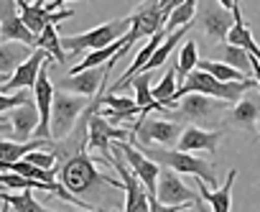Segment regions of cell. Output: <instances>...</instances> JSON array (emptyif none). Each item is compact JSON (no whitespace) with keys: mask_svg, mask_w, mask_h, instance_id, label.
<instances>
[{"mask_svg":"<svg viewBox=\"0 0 260 212\" xmlns=\"http://www.w3.org/2000/svg\"><path fill=\"white\" fill-rule=\"evenodd\" d=\"M94 161L97 159H92L87 154V148L74 151L72 156L61 159V164L56 169V179L72 197L82 199L89 209L115 212L117 199L112 197V192H122V181H120V176L102 174Z\"/></svg>","mask_w":260,"mask_h":212,"instance_id":"obj_1","label":"cell"},{"mask_svg":"<svg viewBox=\"0 0 260 212\" xmlns=\"http://www.w3.org/2000/svg\"><path fill=\"white\" fill-rule=\"evenodd\" d=\"M257 87V79H240V82H222L217 77H212L209 72L204 69H191L184 79L181 87H176L171 102H169V108L171 105H176L184 95H191V92H199V95H209V97H217V100H224V102H237L247 89H255Z\"/></svg>","mask_w":260,"mask_h":212,"instance_id":"obj_2","label":"cell"},{"mask_svg":"<svg viewBox=\"0 0 260 212\" xmlns=\"http://www.w3.org/2000/svg\"><path fill=\"white\" fill-rule=\"evenodd\" d=\"M138 148L151 159L156 161L158 166H166V169H174L179 174H191L197 179H202L204 184H212V189L217 187V169L212 161L207 159H199L194 156L191 151H179V148H158V146H151V143H138Z\"/></svg>","mask_w":260,"mask_h":212,"instance_id":"obj_3","label":"cell"},{"mask_svg":"<svg viewBox=\"0 0 260 212\" xmlns=\"http://www.w3.org/2000/svg\"><path fill=\"white\" fill-rule=\"evenodd\" d=\"M130 31V18H115L110 23H102L92 31H84V34H77V36H67L61 39V46L67 51V59H79L84 51H94V49H102L107 44H112L115 39L125 36Z\"/></svg>","mask_w":260,"mask_h":212,"instance_id":"obj_4","label":"cell"},{"mask_svg":"<svg viewBox=\"0 0 260 212\" xmlns=\"http://www.w3.org/2000/svg\"><path fill=\"white\" fill-rule=\"evenodd\" d=\"M227 105L230 102H224V100L191 92L179 100V110H174L169 115H171V120H186L191 126H212L214 120H219L224 115Z\"/></svg>","mask_w":260,"mask_h":212,"instance_id":"obj_5","label":"cell"},{"mask_svg":"<svg viewBox=\"0 0 260 212\" xmlns=\"http://www.w3.org/2000/svg\"><path fill=\"white\" fill-rule=\"evenodd\" d=\"M94 97L72 95L64 89H54V105H51V138H64L72 133L82 113L89 108Z\"/></svg>","mask_w":260,"mask_h":212,"instance_id":"obj_6","label":"cell"},{"mask_svg":"<svg viewBox=\"0 0 260 212\" xmlns=\"http://www.w3.org/2000/svg\"><path fill=\"white\" fill-rule=\"evenodd\" d=\"M194 18H197L199 28L207 34V39L212 44L227 41V34H230L232 21H235L232 11L219 6V0H202V6L197 3V16Z\"/></svg>","mask_w":260,"mask_h":212,"instance_id":"obj_7","label":"cell"},{"mask_svg":"<svg viewBox=\"0 0 260 212\" xmlns=\"http://www.w3.org/2000/svg\"><path fill=\"white\" fill-rule=\"evenodd\" d=\"M181 126L174 123L171 118H151V115H138L136 126H133V138H138V143H158V146H174L181 136Z\"/></svg>","mask_w":260,"mask_h":212,"instance_id":"obj_8","label":"cell"},{"mask_svg":"<svg viewBox=\"0 0 260 212\" xmlns=\"http://www.w3.org/2000/svg\"><path fill=\"white\" fill-rule=\"evenodd\" d=\"M115 62L107 59L105 64L100 67H89L84 72H77V74H67V79L59 82V89L64 92H72V95H84V97H94L110 79V72H112Z\"/></svg>","mask_w":260,"mask_h":212,"instance_id":"obj_9","label":"cell"},{"mask_svg":"<svg viewBox=\"0 0 260 212\" xmlns=\"http://www.w3.org/2000/svg\"><path fill=\"white\" fill-rule=\"evenodd\" d=\"M224 123L230 128H240L247 133H255L260 126V89H247L224 115Z\"/></svg>","mask_w":260,"mask_h":212,"instance_id":"obj_10","label":"cell"},{"mask_svg":"<svg viewBox=\"0 0 260 212\" xmlns=\"http://www.w3.org/2000/svg\"><path fill=\"white\" fill-rule=\"evenodd\" d=\"M166 23V16L161 11V0H146L138 6V11L130 16V31H127V41L136 44L143 36H153L156 31H161Z\"/></svg>","mask_w":260,"mask_h":212,"instance_id":"obj_11","label":"cell"},{"mask_svg":"<svg viewBox=\"0 0 260 212\" xmlns=\"http://www.w3.org/2000/svg\"><path fill=\"white\" fill-rule=\"evenodd\" d=\"M156 199L164 204H191V202L197 204V202H202V197L181 181L179 171L166 169V166L161 169L158 181H156Z\"/></svg>","mask_w":260,"mask_h":212,"instance_id":"obj_12","label":"cell"},{"mask_svg":"<svg viewBox=\"0 0 260 212\" xmlns=\"http://www.w3.org/2000/svg\"><path fill=\"white\" fill-rule=\"evenodd\" d=\"M34 102L39 108V128L36 138H51V105H54V84L49 79V62L41 67L36 84H34Z\"/></svg>","mask_w":260,"mask_h":212,"instance_id":"obj_13","label":"cell"},{"mask_svg":"<svg viewBox=\"0 0 260 212\" xmlns=\"http://www.w3.org/2000/svg\"><path fill=\"white\" fill-rule=\"evenodd\" d=\"M0 41H21L26 46H36V34L23 23L16 0H0Z\"/></svg>","mask_w":260,"mask_h":212,"instance_id":"obj_14","label":"cell"},{"mask_svg":"<svg viewBox=\"0 0 260 212\" xmlns=\"http://www.w3.org/2000/svg\"><path fill=\"white\" fill-rule=\"evenodd\" d=\"M115 146L120 148V154L125 156V164L133 169V174L146 184L148 194H156V181H158V174H161V166L156 161H151L138 146H130L125 141H115Z\"/></svg>","mask_w":260,"mask_h":212,"instance_id":"obj_15","label":"cell"},{"mask_svg":"<svg viewBox=\"0 0 260 212\" xmlns=\"http://www.w3.org/2000/svg\"><path fill=\"white\" fill-rule=\"evenodd\" d=\"M51 59V54L49 51H44V49H36L3 84H0V92H16V89H34V84H36V77H39V72H41V67L46 64Z\"/></svg>","mask_w":260,"mask_h":212,"instance_id":"obj_16","label":"cell"},{"mask_svg":"<svg viewBox=\"0 0 260 212\" xmlns=\"http://www.w3.org/2000/svg\"><path fill=\"white\" fill-rule=\"evenodd\" d=\"M224 131H207V128H199V126H186L176 141V148L179 151H209V154H217V141L222 138Z\"/></svg>","mask_w":260,"mask_h":212,"instance_id":"obj_17","label":"cell"},{"mask_svg":"<svg viewBox=\"0 0 260 212\" xmlns=\"http://www.w3.org/2000/svg\"><path fill=\"white\" fill-rule=\"evenodd\" d=\"M8 118H11V133H13L16 141H26L39 128V108H36L34 100L8 110Z\"/></svg>","mask_w":260,"mask_h":212,"instance_id":"obj_18","label":"cell"},{"mask_svg":"<svg viewBox=\"0 0 260 212\" xmlns=\"http://www.w3.org/2000/svg\"><path fill=\"white\" fill-rule=\"evenodd\" d=\"M235 179H237V169H230L227 171V179H224V184L217 189H209V184H204L202 179L197 181L199 184V197L204 199V202H209V207H212V212H230V207H232V184H235Z\"/></svg>","mask_w":260,"mask_h":212,"instance_id":"obj_19","label":"cell"},{"mask_svg":"<svg viewBox=\"0 0 260 212\" xmlns=\"http://www.w3.org/2000/svg\"><path fill=\"white\" fill-rule=\"evenodd\" d=\"M232 16H235V21H232V28H230V34H227V44L242 46L245 51H250V54L260 62V46L255 44V39H252V34H250V28H247V23H245V18H242L240 0H235V6H232Z\"/></svg>","mask_w":260,"mask_h":212,"instance_id":"obj_20","label":"cell"},{"mask_svg":"<svg viewBox=\"0 0 260 212\" xmlns=\"http://www.w3.org/2000/svg\"><path fill=\"white\" fill-rule=\"evenodd\" d=\"M51 138H34V141H8V138H0V164H3L8 171V166L13 161H21L28 151H36V148H49Z\"/></svg>","mask_w":260,"mask_h":212,"instance_id":"obj_21","label":"cell"},{"mask_svg":"<svg viewBox=\"0 0 260 212\" xmlns=\"http://www.w3.org/2000/svg\"><path fill=\"white\" fill-rule=\"evenodd\" d=\"M31 54V46L21 41H0V74H13Z\"/></svg>","mask_w":260,"mask_h":212,"instance_id":"obj_22","label":"cell"},{"mask_svg":"<svg viewBox=\"0 0 260 212\" xmlns=\"http://www.w3.org/2000/svg\"><path fill=\"white\" fill-rule=\"evenodd\" d=\"M130 84H133V89H136V102L141 105L143 115H148L151 110L169 113V108H164V105H161L158 100H153V95H151V74H148V72H138L133 79H130ZM130 84H127V87H130Z\"/></svg>","mask_w":260,"mask_h":212,"instance_id":"obj_23","label":"cell"},{"mask_svg":"<svg viewBox=\"0 0 260 212\" xmlns=\"http://www.w3.org/2000/svg\"><path fill=\"white\" fill-rule=\"evenodd\" d=\"M186 34H189V26H181V28H176L174 34H166V39L156 46V51L151 54V59L146 62V67L141 69V72H151V69H158V67H164L166 62H169V56H171V51L179 46V41L181 39H186Z\"/></svg>","mask_w":260,"mask_h":212,"instance_id":"obj_24","label":"cell"},{"mask_svg":"<svg viewBox=\"0 0 260 212\" xmlns=\"http://www.w3.org/2000/svg\"><path fill=\"white\" fill-rule=\"evenodd\" d=\"M31 192H34V189H21V192H11V189H8V192L0 194V199L8 202V207H11L13 212H56V209L44 207Z\"/></svg>","mask_w":260,"mask_h":212,"instance_id":"obj_25","label":"cell"},{"mask_svg":"<svg viewBox=\"0 0 260 212\" xmlns=\"http://www.w3.org/2000/svg\"><path fill=\"white\" fill-rule=\"evenodd\" d=\"M36 49L49 51L51 59H54V64H59V67L67 64V51H64V46H61V39H59V34H56V26H46V28L36 36Z\"/></svg>","mask_w":260,"mask_h":212,"instance_id":"obj_26","label":"cell"},{"mask_svg":"<svg viewBox=\"0 0 260 212\" xmlns=\"http://www.w3.org/2000/svg\"><path fill=\"white\" fill-rule=\"evenodd\" d=\"M197 64H199V46H197L194 39H186L181 44L179 54H176V77L186 79V74L191 69H197Z\"/></svg>","mask_w":260,"mask_h":212,"instance_id":"obj_27","label":"cell"},{"mask_svg":"<svg viewBox=\"0 0 260 212\" xmlns=\"http://www.w3.org/2000/svg\"><path fill=\"white\" fill-rule=\"evenodd\" d=\"M197 16V0H184L181 6H176L171 13H169V18H166V23H164V31L166 34H174L176 28H181V26H191V18Z\"/></svg>","mask_w":260,"mask_h":212,"instance_id":"obj_28","label":"cell"},{"mask_svg":"<svg viewBox=\"0 0 260 212\" xmlns=\"http://www.w3.org/2000/svg\"><path fill=\"white\" fill-rule=\"evenodd\" d=\"M250 59H252V54L245 51L242 46H235V44L222 46V62L230 64V67H235V69H240L242 74H252V64H250Z\"/></svg>","mask_w":260,"mask_h":212,"instance_id":"obj_29","label":"cell"},{"mask_svg":"<svg viewBox=\"0 0 260 212\" xmlns=\"http://www.w3.org/2000/svg\"><path fill=\"white\" fill-rule=\"evenodd\" d=\"M197 67L204 69V72H209L212 77H217V79H222V82H240V79H247V74H242L240 69H235V67L224 64V62H207V59H199Z\"/></svg>","mask_w":260,"mask_h":212,"instance_id":"obj_30","label":"cell"},{"mask_svg":"<svg viewBox=\"0 0 260 212\" xmlns=\"http://www.w3.org/2000/svg\"><path fill=\"white\" fill-rule=\"evenodd\" d=\"M176 82H179V77H176V64H174V67H169V72L164 74V79L156 87H151L153 100H158L164 108H169V102H171V97L176 92Z\"/></svg>","mask_w":260,"mask_h":212,"instance_id":"obj_31","label":"cell"},{"mask_svg":"<svg viewBox=\"0 0 260 212\" xmlns=\"http://www.w3.org/2000/svg\"><path fill=\"white\" fill-rule=\"evenodd\" d=\"M23 159H26L28 164H34V166H41V169H56V161H59V156H56L54 151H49V148L28 151Z\"/></svg>","mask_w":260,"mask_h":212,"instance_id":"obj_32","label":"cell"},{"mask_svg":"<svg viewBox=\"0 0 260 212\" xmlns=\"http://www.w3.org/2000/svg\"><path fill=\"white\" fill-rule=\"evenodd\" d=\"M31 97H34V92H28V89H16V95L0 92V113L13 110V108H18V105H23V102H31Z\"/></svg>","mask_w":260,"mask_h":212,"instance_id":"obj_33","label":"cell"},{"mask_svg":"<svg viewBox=\"0 0 260 212\" xmlns=\"http://www.w3.org/2000/svg\"><path fill=\"white\" fill-rule=\"evenodd\" d=\"M250 64H252V74H255V79H257V89H260V62L252 56V59H250ZM257 133H260V126H257Z\"/></svg>","mask_w":260,"mask_h":212,"instance_id":"obj_34","label":"cell"},{"mask_svg":"<svg viewBox=\"0 0 260 212\" xmlns=\"http://www.w3.org/2000/svg\"><path fill=\"white\" fill-rule=\"evenodd\" d=\"M6 131H11V123L8 120H0V133H6Z\"/></svg>","mask_w":260,"mask_h":212,"instance_id":"obj_35","label":"cell"},{"mask_svg":"<svg viewBox=\"0 0 260 212\" xmlns=\"http://www.w3.org/2000/svg\"><path fill=\"white\" fill-rule=\"evenodd\" d=\"M11 207H8V202H3V209H0V212H8Z\"/></svg>","mask_w":260,"mask_h":212,"instance_id":"obj_36","label":"cell"},{"mask_svg":"<svg viewBox=\"0 0 260 212\" xmlns=\"http://www.w3.org/2000/svg\"><path fill=\"white\" fill-rule=\"evenodd\" d=\"M6 79H8V74H0V84H3Z\"/></svg>","mask_w":260,"mask_h":212,"instance_id":"obj_37","label":"cell"},{"mask_svg":"<svg viewBox=\"0 0 260 212\" xmlns=\"http://www.w3.org/2000/svg\"><path fill=\"white\" fill-rule=\"evenodd\" d=\"M79 212H97V209H84V207H79Z\"/></svg>","mask_w":260,"mask_h":212,"instance_id":"obj_38","label":"cell"},{"mask_svg":"<svg viewBox=\"0 0 260 212\" xmlns=\"http://www.w3.org/2000/svg\"><path fill=\"white\" fill-rule=\"evenodd\" d=\"M3 189H6V187H3V184H0V194H3Z\"/></svg>","mask_w":260,"mask_h":212,"instance_id":"obj_39","label":"cell"},{"mask_svg":"<svg viewBox=\"0 0 260 212\" xmlns=\"http://www.w3.org/2000/svg\"><path fill=\"white\" fill-rule=\"evenodd\" d=\"M61 3H69V0H61Z\"/></svg>","mask_w":260,"mask_h":212,"instance_id":"obj_40","label":"cell"},{"mask_svg":"<svg viewBox=\"0 0 260 212\" xmlns=\"http://www.w3.org/2000/svg\"><path fill=\"white\" fill-rule=\"evenodd\" d=\"M28 3H31V0H28ZM34 3H36V0H34Z\"/></svg>","mask_w":260,"mask_h":212,"instance_id":"obj_41","label":"cell"}]
</instances>
